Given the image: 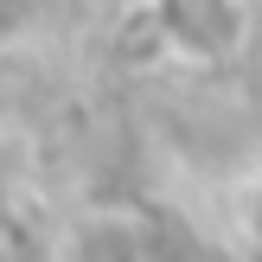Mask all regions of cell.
<instances>
[{"label":"cell","instance_id":"obj_2","mask_svg":"<svg viewBox=\"0 0 262 262\" xmlns=\"http://www.w3.org/2000/svg\"><path fill=\"white\" fill-rule=\"evenodd\" d=\"M64 262H160V250L135 211H83L64 237Z\"/></svg>","mask_w":262,"mask_h":262},{"label":"cell","instance_id":"obj_1","mask_svg":"<svg viewBox=\"0 0 262 262\" xmlns=\"http://www.w3.org/2000/svg\"><path fill=\"white\" fill-rule=\"evenodd\" d=\"M141 19H147L154 45L179 64H230L256 32V7L250 0H141Z\"/></svg>","mask_w":262,"mask_h":262}]
</instances>
